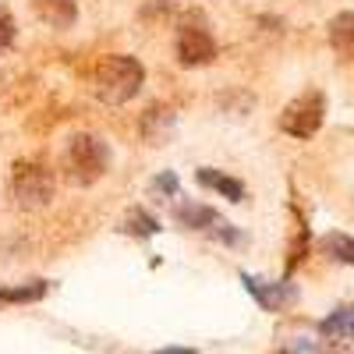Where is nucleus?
Returning a JSON list of instances; mask_svg holds the SVG:
<instances>
[{"instance_id":"nucleus-3","label":"nucleus","mask_w":354,"mask_h":354,"mask_svg":"<svg viewBox=\"0 0 354 354\" xmlns=\"http://www.w3.org/2000/svg\"><path fill=\"white\" fill-rule=\"evenodd\" d=\"M322 113H326V100L322 93H305L294 103H287L283 117H280V128L294 138H312L322 128Z\"/></svg>"},{"instance_id":"nucleus-2","label":"nucleus","mask_w":354,"mask_h":354,"mask_svg":"<svg viewBox=\"0 0 354 354\" xmlns=\"http://www.w3.org/2000/svg\"><path fill=\"white\" fill-rule=\"evenodd\" d=\"M68 163L78 185H93L110 167V145L96 135H75L68 145Z\"/></svg>"},{"instance_id":"nucleus-9","label":"nucleus","mask_w":354,"mask_h":354,"mask_svg":"<svg viewBox=\"0 0 354 354\" xmlns=\"http://www.w3.org/2000/svg\"><path fill=\"white\" fill-rule=\"evenodd\" d=\"M330 43L344 61H354V15H337L330 21Z\"/></svg>"},{"instance_id":"nucleus-8","label":"nucleus","mask_w":354,"mask_h":354,"mask_svg":"<svg viewBox=\"0 0 354 354\" xmlns=\"http://www.w3.org/2000/svg\"><path fill=\"white\" fill-rule=\"evenodd\" d=\"M198 185L209 188V192H216V195H223L227 202H241V198H245V185L238 181V177L216 174L213 167H202V170H198Z\"/></svg>"},{"instance_id":"nucleus-19","label":"nucleus","mask_w":354,"mask_h":354,"mask_svg":"<svg viewBox=\"0 0 354 354\" xmlns=\"http://www.w3.org/2000/svg\"><path fill=\"white\" fill-rule=\"evenodd\" d=\"M156 354H195L192 347H167V351H156Z\"/></svg>"},{"instance_id":"nucleus-15","label":"nucleus","mask_w":354,"mask_h":354,"mask_svg":"<svg viewBox=\"0 0 354 354\" xmlns=\"http://www.w3.org/2000/svg\"><path fill=\"white\" fill-rule=\"evenodd\" d=\"M128 230H131V234H138V238H149V234H156V230H160V220H156V216H149L145 209H135V213L128 216Z\"/></svg>"},{"instance_id":"nucleus-17","label":"nucleus","mask_w":354,"mask_h":354,"mask_svg":"<svg viewBox=\"0 0 354 354\" xmlns=\"http://www.w3.org/2000/svg\"><path fill=\"white\" fill-rule=\"evenodd\" d=\"M153 192H163L167 198L177 195V174L174 170H163L160 177H153Z\"/></svg>"},{"instance_id":"nucleus-16","label":"nucleus","mask_w":354,"mask_h":354,"mask_svg":"<svg viewBox=\"0 0 354 354\" xmlns=\"http://www.w3.org/2000/svg\"><path fill=\"white\" fill-rule=\"evenodd\" d=\"M11 43H15V18L4 4H0V50H8Z\"/></svg>"},{"instance_id":"nucleus-13","label":"nucleus","mask_w":354,"mask_h":354,"mask_svg":"<svg viewBox=\"0 0 354 354\" xmlns=\"http://www.w3.org/2000/svg\"><path fill=\"white\" fill-rule=\"evenodd\" d=\"M322 252L337 262L354 266V238H347V234H326V238H322Z\"/></svg>"},{"instance_id":"nucleus-12","label":"nucleus","mask_w":354,"mask_h":354,"mask_svg":"<svg viewBox=\"0 0 354 354\" xmlns=\"http://www.w3.org/2000/svg\"><path fill=\"white\" fill-rule=\"evenodd\" d=\"M322 337H330V340H354V308L344 305L337 308L330 319H322Z\"/></svg>"},{"instance_id":"nucleus-4","label":"nucleus","mask_w":354,"mask_h":354,"mask_svg":"<svg viewBox=\"0 0 354 354\" xmlns=\"http://www.w3.org/2000/svg\"><path fill=\"white\" fill-rule=\"evenodd\" d=\"M15 198L21 209H43L53 198V174L39 163H21L15 170Z\"/></svg>"},{"instance_id":"nucleus-10","label":"nucleus","mask_w":354,"mask_h":354,"mask_svg":"<svg viewBox=\"0 0 354 354\" xmlns=\"http://www.w3.org/2000/svg\"><path fill=\"white\" fill-rule=\"evenodd\" d=\"M174 220L181 227H192V230H209L220 216H216V209H209V205L185 202V205H177V209H174Z\"/></svg>"},{"instance_id":"nucleus-5","label":"nucleus","mask_w":354,"mask_h":354,"mask_svg":"<svg viewBox=\"0 0 354 354\" xmlns=\"http://www.w3.org/2000/svg\"><path fill=\"white\" fill-rule=\"evenodd\" d=\"M216 57V39L205 25H181L177 32V61L185 68H198V64H209Z\"/></svg>"},{"instance_id":"nucleus-11","label":"nucleus","mask_w":354,"mask_h":354,"mask_svg":"<svg viewBox=\"0 0 354 354\" xmlns=\"http://www.w3.org/2000/svg\"><path fill=\"white\" fill-rule=\"evenodd\" d=\"M142 135L149 138L153 145H163L174 135V113L170 110H149L142 117Z\"/></svg>"},{"instance_id":"nucleus-6","label":"nucleus","mask_w":354,"mask_h":354,"mask_svg":"<svg viewBox=\"0 0 354 354\" xmlns=\"http://www.w3.org/2000/svg\"><path fill=\"white\" fill-rule=\"evenodd\" d=\"M245 280V287L255 294V301L262 305V308H270V312H280L283 305H290L294 301V287H287V283H266V280H255V277H241Z\"/></svg>"},{"instance_id":"nucleus-7","label":"nucleus","mask_w":354,"mask_h":354,"mask_svg":"<svg viewBox=\"0 0 354 354\" xmlns=\"http://www.w3.org/2000/svg\"><path fill=\"white\" fill-rule=\"evenodd\" d=\"M32 8L36 15L53 25V28H71L75 18H78V8H75V0H32Z\"/></svg>"},{"instance_id":"nucleus-18","label":"nucleus","mask_w":354,"mask_h":354,"mask_svg":"<svg viewBox=\"0 0 354 354\" xmlns=\"http://www.w3.org/2000/svg\"><path fill=\"white\" fill-rule=\"evenodd\" d=\"M209 230H213V238H216V241H227V245H238V241H241V234L234 230L230 223H223V220H216Z\"/></svg>"},{"instance_id":"nucleus-1","label":"nucleus","mask_w":354,"mask_h":354,"mask_svg":"<svg viewBox=\"0 0 354 354\" xmlns=\"http://www.w3.org/2000/svg\"><path fill=\"white\" fill-rule=\"evenodd\" d=\"M145 82V68L128 53H113V57H103L93 71V88L96 96L110 106H121L128 100L138 96V88Z\"/></svg>"},{"instance_id":"nucleus-14","label":"nucleus","mask_w":354,"mask_h":354,"mask_svg":"<svg viewBox=\"0 0 354 354\" xmlns=\"http://www.w3.org/2000/svg\"><path fill=\"white\" fill-rule=\"evenodd\" d=\"M46 294V283H32V287H0V301H39Z\"/></svg>"}]
</instances>
